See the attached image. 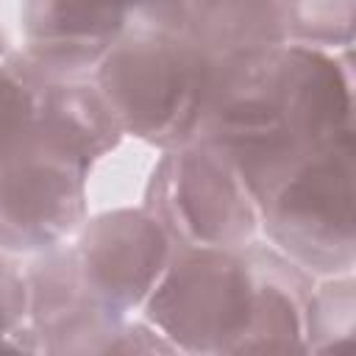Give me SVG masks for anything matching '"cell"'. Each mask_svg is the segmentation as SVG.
Listing matches in <instances>:
<instances>
[{"mask_svg": "<svg viewBox=\"0 0 356 356\" xmlns=\"http://www.w3.org/2000/svg\"><path fill=\"white\" fill-rule=\"evenodd\" d=\"M75 156L83 153L61 136L44 145L31 136L0 161V239L47 245L72 225L81 206Z\"/></svg>", "mask_w": 356, "mask_h": 356, "instance_id": "4", "label": "cell"}, {"mask_svg": "<svg viewBox=\"0 0 356 356\" xmlns=\"http://www.w3.org/2000/svg\"><path fill=\"white\" fill-rule=\"evenodd\" d=\"M197 167L200 175H192L184 164L186 175L170 181V189L181 197V225L200 242H228V236L242 228L236 217L242 197L234 192L231 175H225L220 164L197 159Z\"/></svg>", "mask_w": 356, "mask_h": 356, "instance_id": "6", "label": "cell"}, {"mask_svg": "<svg viewBox=\"0 0 356 356\" xmlns=\"http://www.w3.org/2000/svg\"><path fill=\"white\" fill-rule=\"evenodd\" d=\"M0 325H3V317H0Z\"/></svg>", "mask_w": 356, "mask_h": 356, "instance_id": "8", "label": "cell"}, {"mask_svg": "<svg viewBox=\"0 0 356 356\" xmlns=\"http://www.w3.org/2000/svg\"><path fill=\"white\" fill-rule=\"evenodd\" d=\"M33 114L28 86L0 72V161L33 131Z\"/></svg>", "mask_w": 356, "mask_h": 356, "instance_id": "7", "label": "cell"}, {"mask_svg": "<svg viewBox=\"0 0 356 356\" xmlns=\"http://www.w3.org/2000/svg\"><path fill=\"white\" fill-rule=\"evenodd\" d=\"M348 86L337 67L309 50H292L267 64L234 92L217 114L220 145L242 156V175L267 167L286 172L348 131Z\"/></svg>", "mask_w": 356, "mask_h": 356, "instance_id": "1", "label": "cell"}, {"mask_svg": "<svg viewBox=\"0 0 356 356\" xmlns=\"http://www.w3.org/2000/svg\"><path fill=\"white\" fill-rule=\"evenodd\" d=\"M350 131L309 153L281 184L278 239L309 261L350 264Z\"/></svg>", "mask_w": 356, "mask_h": 356, "instance_id": "3", "label": "cell"}, {"mask_svg": "<svg viewBox=\"0 0 356 356\" xmlns=\"http://www.w3.org/2000/svg\"><path fill=\"white\" fill-rule=\"evenodd\" d=\"M106 92L114 117H125L134 131L175 142L200 117L206 95V67L197 50L175 39L128 42L108 56Z\"/></svg>", "mask_w": 356, "mask_h": 356, "instance_id": "2", "label": "cell"}, {"mask_svg": "<svg viewBox=\"0 0 356 356\" xmlns=\"http://www.w3.org/2000/svg\"><path fill=\"white\" fill-rule=\"evenodd\" d=\"M220 253H200L172 273L161 292V314L184 337H231L248 334V320L259 314L248 275Z\"/></svg>", "mask_w": 356, "mask_h": 356, "instance_id": "5", "label": "cell"}]
</instances>
